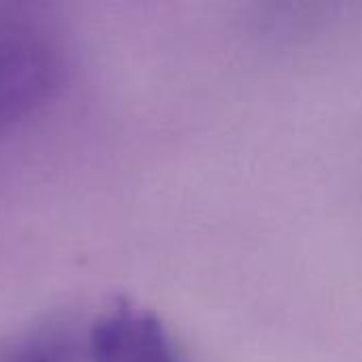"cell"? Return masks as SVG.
Masks as SVG:
<instances>
[{
  "label": "cell",
  "mask_w": 362,
  "mask_h": 362,
  "mask_svg": "<svg viewBox=\"0 0 362 362\" xmlns=\"http://www.w3.org/2000/svg\"><path fill=\"white\" fill-rule=\"evenodd\" d=\"M64 72V47L49 23L17 8L0 13V132L38 112Z\"/></svg>",
  "instance_id": "cell-1"
},
{
  "label": "cell",
  "mask_w": 362,
  "mask_h": 362,
  "mask_svg": "<svg viewBox=\"0 0 362 362\" xmlns=\"http://www.w3.org/2000/svg\"><path fill=\"white\" fill-rule=\"evenodd\" d=\"M78 341L59 322H40L0 339V362H72Z\"/></svg>",
  "instance_id": "cell-3"
},
{
  "label": "cell",
  "mask_w": 362,
  "mask_h": 362,
  "mask_svg": "<svg viewBox=\"0 0 362 362\" xmlns=\"http://www.w3.org/2000/svg\"><path fill=\"white\" fill-rule=\"evenodd\" d=\"M91 362H182L161 318L136 303L119 301L89 329Z\"/></svg>",
  "instance_id": "cell-2"
}]
</instances>
